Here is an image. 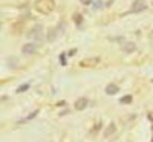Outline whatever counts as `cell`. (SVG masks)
I'll return each mask as SVG.
<instances>
[{"instance_id": "6da1fadb", "label": "cell", "mask_w": 153, "mask_h": 142, "mask_svg": "<svg viewBox=\"0 0 153 142\" xmlns=\"http://www.w3.org/2000/svg\"><path fill=\"white\" fill-rule=\"evenodd\" d=\"M55 8V2L54 0H37L35 2V9L40 11L42 14H49L52 12Z\"/></svg>"}, {"instance_id": "7a4b0ae2", "label": "cell", "mask_w": 153, "mask_h": 142, "mask_svg": "<svg viewBox=\"0 0 153 142\" xmlns=\"http://www.w3.org/2000/svg\"><path fill=\"white\" fill-rule=\"evenodd\" d=\"M146 9H147V2H146V0H135L132 8H130V12L136 14V12H143Z\"/></svg>"}, {"instance_id": "3957f363", "label": "cell", "mask_w": 153, "mask_h": 142, "mask_svg": "<svg viewBox=\"0 0 153 142\" xmlns=\"http://www.w3.org/2000/svg\"><path fill=\"white\" fill-rule=\"evenodd\" d=\"M89 106V99L87 98H78L75 101V110H78V112H81V110H84L86 107Z\"/></svg>"}, {"instance_id": "277c9868", "label": "cell", "mask_w": 153, "mask_h": 142, "mask_svg": "<svg viewBox=\"0 0 153 142\" xmlns=\"http://www.w3.org/2000/svg\"><path fill=\"white\" fill-rule=\"evenodd\" d=\"M98 61H100L98 57H95V58H86V60H83L80 63V66L81 67H94V66H97V64H98Z\"/></svg>"}, {"instance_id": "5b68a950", "label": "cell", "mask_w": 153, "mask_h": 142, "mask_svg": "<svg viewBox=\"0 0 153 142\" xmlns=\"http://www.w3.org/2000/svg\"><path fill=\"white\" fill-rule=\"evenodd\" d=\"M22 52H23L25 55H32V54L37 52V46H35L34 43H28V44H25V46L22 47Z\"/></svg>"}, {"instance_id": "8992f818", "label": "cell", "mask_w": 153, "mask_h": 142, "mask_svg": "<svg viewBox=\"0 0 153 142\" xmlns=\"http://www.w3.org/2000/svg\"><path fill=\"white\" fill-rule=\"evenodd\" d=\"M135 50H136V44L133 41H126L123 44V52H126V54H132Z\"/></svg>"}, {"instance_id": "52a82bcc", "label": "cell", "mask_w": 153, "mask_h": 142, "mask_svg": "<svg viewBox=\"0 0 153 142\" xmlns=\"http://www.w3.org/2000/svg\"><path fill=\"white\" fill-rule=\"evenodd\" d=\"M120 92V87L117 86V84H109V86H106V93L107 95H117Z\"/></svg>"}, {"instance_id": "ba28073f", "label": "cell", "mask_w": 153, "mask_h": 142, "mask_svg": "<svg viewBox=\"0 0 153 142\" xmlns=\"http://www.w3.org/2000/svg\"><path fill=\"white\" fill-rule=\"evenodd\" d=\"M115 130H117V127H115V124H110L107 127V130L104 132V136H110L112 133H115Z\"/></svg>"}, {"instance_id": "9c48e42d", "label": "cell", "mask_w": 153, "mask_h": 142, "mask_svg": "<svg viewBox=\"0 0 153 142\" xmlns=\"http://www.w3.org/2000/svg\"><path fill=\"white\" fill-rule=\"evenodd\" d=\"M37 113H38V112H37V110H34V112H32V113H31V115H29V116H26V118H25V119H22V121H20V122H22V124H23V122H28V121H29V119H32V118H34V116H35V115H37Z\"/></svg>"}, {"instance_id": "30bf717a", "label": "cell", "mask_w": 153, "mask_h": 142, "mask_svg": "<svg viewBox=\"0 0 153 142\" xmlns=\"http://www.w3.org/2000/svg\"><path fill=\"white\" fill-rule=\"evenodd\" d=\"M130 102H132V96H130V95L121 98V104H130Z\"/></svg>"}, {"instance_id": "8fae6325", "label": "cell", "mask_w": 153, "mask_h": 142, "mask_svg": "<svg viewBox=\"0 0 153 142\" xmlns=\"http://www.w3.org/2000/svg\"><path fill=\"white\" fill-rule=\"evenodd\" d=\"M26 89H29V84H22V87L17 89V92H19V93H20V92H25Z\"/></svg>"}, {"instance_id": "7c38bea8", "label": "cell", "mask_w": 153, "mask_h": 142, "mask_svg": "<svg viewBox=\"0 0 153 142\" xmlns=\"http://www.w3.org/2000/svg\"><path fill=\"white\" fill-rule=\"evenodd\" d=\"M60 60H61V64H66V57H65V54L60 55Z\"/></svg>"}, {"instance_id": "4fadbf2b", "label": "cell", "mask_w": 153, "mask_h": 142, "mask_svg": "<svg viewBox=\"0 0 153 142\" xmlns=\"http://www.w3.org/2000/svg\"><path fill=\"white\" fill-rule=\"evenodd\" d=\"M74 20L78 21V23H81V16H74Z\"/></svg>"}, {"instance_id": "5bb4252c", "label": "cell", "mask_w": 153, "mask_h": 142, "mask_svg": "<svg viewBox=\"0 0 153 142\" xmlns=\"http://www.w3.org/2000/svg\"><path fill=\"white\" fill-rule=\"evenodd\" d=\"M81 3H83V5H91L92 0H81Z\"/></svg>"}, {"instance_id": "9a60e30c", "label": "cell", "mask_w": 153, "mask_h": 142, "mask_svg": "<svg viewBox=\"0 0 153 142\" xmlns=\"http://www.w3.org/2000/svg\"><path fill=\"white\" fill-rule=\"evenodd\" d=\"M0 28H2V24H0Z\"/></svg>"}, {"instance_id": "2e32d148", "label": "cell", "mask_w": 153, "mask_h": 142, "mask_svg": "<svg viewBox=\"0 0 153 142\" xmlns=\"http://www.w3.org/2000/svg\"><path fill=\"white\" fill-rule=\"evenodd\" d=\"M152 142H153V141H152Z\"/></svg>"}]
</instances>
